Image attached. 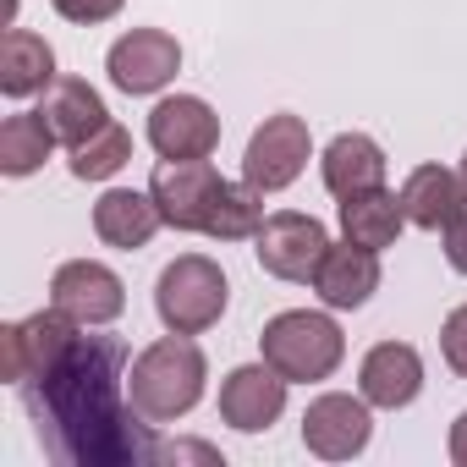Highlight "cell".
<instances>
[{"instance_id": "cell-19", "label": "cell", "mask_w": 467, "mask_h": 467, "mask_svg": "<svg viewBox=\"0 0 467 467\" xmlns=\"http://www.w3.org/2000/svg\"><path fill=\"white\" fill-rule=\"evenodd\" d=\"M45 121L56 127V138L67 143V149H78V143H88L105 121H110V110H105V99H99V88L94 83H83V78H56L50 88H45Z\"/></svg>"}, {"instance_id": "cell-29", "label": "cell", "mask_w": 467, "mask_h": 467, "mask_svg": "<svg viewBox=\"0 0 467 467\" xmlns=\"http://www.w3.org/2000/svg\"><path fill=\"white\" fill-rule=\"evenodd\" d=\"M462 182H467V154H462Z\"/></svg>"}, {"instance_id": "cell-21", "label": "cell", "mask_w": 467, "mask_h": 467, "mask_svg": "<svg viewBox=\"0 0 467 467\" xmlns=\"http://www.w3.org/2000/svg\"><path fill=\"white\" fill-rule=\"evenodd\" d=\"M56 83V50L28 34V28H12L0 39V94L6 99H28V94H45Z\"/></svg>"}, {"instance_id": "cell-14", "label": "cell", "mask_w": 467, "mask_h": 467, "mask_svg": "<svg viewBox=\"0 0 467 467\" xmlns=\"http://www.w3.org/2000/svg\"><path fill=\"white\" fill-rule=\"evenodd\" d=\"M358 390H363L368 407H385V412L412 407L418 390H423V358H418V347H407V341L368 347V358L358 368Z\"/></svg>"}, {"instance_id": "cell-12", "label": "cell", "mask_w": 467, "mask_h": 467, "mask_svg": "<svg viewBox=\"0 0 467 467\" xmlns=\"http://www.w3.org/2000/svg\"><path fill=\"white\" fill-rule=\"evenodd\" d=\"M220 182H225V176H220L209 160H165V165L154 171L149 192H154L165 225H176V231H203Z\"/></svg>"}, {"instance_id": "cell-1", "label": "cell", "mask_w": 467, "mask_h": 467, "mask_svg": "<svg viewBox=\"0 0 467 467\" xmlns=\"http://www.w3.org/2000/svg\"><path fill=\"white\" fill-rule=\"evenodd\" d=\"M17 390L45 456L67 467H138L160 451V440L143 429L149 418L132 407L127 341L116 336H78L45 374Z\"/></svg>"}, {"instance_id": "cell-3", "label": "cell", "mask_w": 467, "mask_h": 467, "mask_svg": "<svg viewBox=\"0 0 467 467\" xmlns=\"http://www.w3.org/2000/svg\"><path fill=\"white\" fill-rule=\"evenodd\" d=\"M259 352L275 374H286L292 385H314V379H330L347 358V336L330 314H314V308H286L265 325L259 336Z\"/></svg>"}, {"instance_id": "cell-24", "label": "cell", "mask_w": 467, "mask_h": 467, "mask_svg": "<svg viewBox=\"0 0 467 467\" xmlns=\"http://www.w3.org/2000/svg\"><path fill=\"white\" fill-rule=\"evenodd\" d=\"M127 160H132V132L121 121H105L88 143L72 149V176L78 182H110Z\"/></svg>"}, {"instance_id": "cell-25", "label": "cell", "mask_w": 467, "mask_h": 467, "mask_svg": "<svg viewBox=\"0 0 467 467\" xmlns=\"http://www.w3.org/2000/svg\"><path fill=\"white\" fill-rule=\"evenodd\" d=\"M440 352H445V363L467 379V303L445 314V325H440Z\"/></svg>"}, {"instance_id": "cell-18", "label": "cell", "mask_w": 467, "mask_h": 467, "mask_svg": "<svg viewBox=\"0 0 467 467\" xmlns=\"http://www.w3.org/2000/svg\"><path fill=\"white\" fill-rule=\"evenodd\" d=\"M401 209H407L412 225H423V231H445V225L467 209V182H462V171L418 165V171L401 182Z\"/></svg>"}, {"instance_id": "cell-17", "label": "cell", "mask_w": 467, "mask_h": 467, "mask_svg": "<svg viewBox=\"0 0 467 467\" xmlns=\"http://www.w3.org/2000/svg\"><path fill=\"white\" fill-rule=\"evenodd\" d=\"M319 176L336 198L374 192V187H385V149L368 132H341V138H330V149L319 160Z\"/></svg>"}, {"instance_id": "cell-4", "label": "cell", "mask_w": 467, "mask_h": 467, "mask_svg": "<svg viewBox=\"0 0 467 467\" xmlns=\"http://www.w3.org/2000/svg\"><path fill=\"white\" fill-rule=\"evenodd\" d=\"M154 314L176 336H203L209 325H220V314H225L220 265L203 259V254H182L176 265H165L160 281H154Z\"/></svg>"}, {"instance_id": "cell-7", "label": "cell", "mask_w": 467, "mask_h": 467, "mask_svg": "<svg viewBox=\"0 0 467 467\" xmlns=\"http://www.w3.org/2000/svg\"><path fill=\"white\" fill-rule=\"evenodd\" d=\"M314 154V138H308V121L303 116H265V127L248 138V154H243V176L259 187V192H281L303 176Z\"/></svg>"}, {"instance_id": "cell-20", "label": "cell", "mask_w": 467, "mask_h": 467, "mask_svg": "<svg viewBox=\"0 0 467 467\" xmlns=\"http://www.w3.org/2000/svg\"><path fill=\"white\" fill-rule=\"evenodd\" d=\"M401 225H407L401 192H385V187H374V192L341 198V237H347V243H358V248H374V254L396 248Z\"/></svg>"}, {"instance_id": "cell-8", "label": "cell", "mask_w": 467, "mask_h": 467, "mask_svg": "<svg viewBox=\"0 0 467 467\" xmlns=\"http://www.w3.org/2000/svg\"><path fill=\"white\" fill-rule=\"evenodd\" d=\"M368 434H374V418H368V401L363 396H341V390H325L308 401L303 412V445L325 462H352L368 451Z\"/></svg>"}, {"instance_id": "cell-16", "label": "cell", "mask_w": 467, "mask_h": 467, "mask_svg": "<svg viewBox=\"0 0 467 467\" xmlns=\"http://www.w3.org/2000/svg\"><path fill=\"white\" fill-rule=\"evenodd\" d=\"M165 225L154 192H132V187H110L99 203H94V231H99V243L132 254V248H149V237Z\"/></svg>"}, {"instance_id": "cell-23", "label": "cell", "mask_w": 467, "mask_h": 467, "mask_svg": "<svg viewBox=\"0 0 467 467\" xmlns=\"http://www.w3.org/2000/svg\"><path fill=\"white\" fill-rule=\"evenodd\" d=\"M56 127L45 121V110H23V116H6V127H0V171L6 176H34L50 149H56Z\"/></svg>"}, {"instance_id": "cell-27", "label": "cell", "mask_w": 467, "mask_h": 467, "mask_svg": "<svg viewBox=\"0 0 467 467\" xmlns=\"http://www.w3.org/2000/svg\"><path fill=\"white\" fill-rule=\"evenodd\" d=\"M445 265H451L456 275H467V209L445 225Z\"/></svg>"}, {"instance_id": "cell-2", "label": "cell", "mask_w": 467, "mask_h": 467, "mask_svg": "<svg viewBox=\"0 0 467 467\" xmlns=\"http://www.w3.org/2000/svg\"><path fill=\"white\" fill-rule=\"evenodd\" d=\"M203 379H209V358L198 341L187 336H160L154 347H143L127 368V390H132V407L149 418V423H176L187 418L198 401H203Z\"/></svg>"}, {"instance_id": "cell-10", "label": "cell", "mask_w": 467, "mask_h": 467, "mask_svg": "<svg viewBox=\"0 0 467 467\" xmlns=\"http://www.w3.org/2000/svg\"><path fill=\"white\" fill-rule=\"evenodd\" d=\"M149 143L160 160H209L220 149V116L198 94H171L149 110Z\"/></svg>"}, {"instance_id": "cell-28", "label": "cell", "mask_w": 467, "mask_h": 467, "mask_svg": "<svg viewBox=\"0 0 467 467\" xmlns=\"http://www.w3.org/2000/svg\"><path fill=\"white\" fill-rule=\"evenodd\" d=\"M451 462H456V467H467V412L451 423Z\"/></svg>"}, {"instance_id": "cell-6", "label": "cell", "mask_w": 467, "mask_h": 467, "mask_svg": "<svg viewBox=\"0 0 467 467\" xmlns=\"http://www.w3.org/2000/svg\"><path fill=\"white\" fill-rule=\"evenodd\" d=\"M78 319H67L56 303L17 319V325H0V374H6L12 385H28L34 374H45L72 341H78Z\"/></svg>"}, {"instance_id": "cell-13", "label": "cell", "mask_w": 467, "mask_h": 467, "mask_svg": "<svg viewBox=\"0 0 467 467\" xmlns=\"http://www.w3.org/2000/svg\"><path fill=\"white\" fill-rule=\"evenodd\" d=\"M286 374H275L270 363H243V368H231L220 379V418L231 429H243V434H265L281 412H286Z\"/></svg>"}, {"instance_id": "cell-5", "label": "cell", "mask_w": 467, "mask_h": 467, "mask_svg": "<svg viewBox=\"0 0 467 467\" xmlns=\"http://www.w3.org/2000/svg\"><path fill=\"white\" fill-rule=\"evenodd\" d=\"M254 243H259L254 254H259L265 275H275V281H314L325 254H330V231L314 214L281 209V214H265Z\"/></svg>"}, {"instance_id": "cell-15", "label": "cell", "mask_w": 467, "mask_h": 467, "mask_svg": "<svg viewBox=\"0 0 467 467\" xmlns=\"http://www.w3.org/2000/svg\"><path fill=\"white\" fill-rule=\"evenodd\" d=\"M314 292L325 308H363L374 292H379V254L374 248H358V243H330L319 275H314Z\"/></svg>"}, {"instance_id": "cell-22", "label": "cell", "mask_w": 467, "mask_h": 467, "mask_svg": "<svg viewBox=\"0 0 467 467\" xmlns=\"http://www.w3.org/2000/svg\"><path fill=\"white\" fill-rule=\"evenodd\" d=\"M259 225H265V192L248 176L243 182H220L203 237H214V243H243V237H259Z\"/></svg>"}, {"instance_id": "cell-26", "label": "cell", "mask_w": 467, "mask_h": 467, "mask_svg": "<svg viewBox=\"0 0 467 467\" xmlns=\"http://www.w3.org/2000/svg\"><path fill=\"white\" fill-rule=\"evenodd\" d=\"M50 6L78 28H94V23H110L121 12V0H50Z\"/></svg>"}, {"instance_id": "cell-11", "label": "cell", "mask_w": 467, "mask_h": 467, "mask_svg": "<svg viewBox=\"0 0 467 467\" xmlns=\"http://www.w3.org/2000/svg\"><path fill=\"white\" fill-rule=\"evenodd\" d=\"M50 303H56L67 319H78V325H110V319H121V308H127V286H121V275H116L110 265H99V259H72V265L56 270Z\"/></svg>"}, {"instance_id": "cell-9", "label": "cell", "mask_w": 467, "mask_h": 467, "mask_svg": "<svg viewBox=\"0 0 467 467\" xmlns=\"http://www.w3.org/2000/svg\"><path fill=\"white\" fill-rule=\"evenodd\" d=\"M105 72L121 94H160L176 72H182V45L165 28H132L110 45Z\"/></svg>"}]
</instances>
